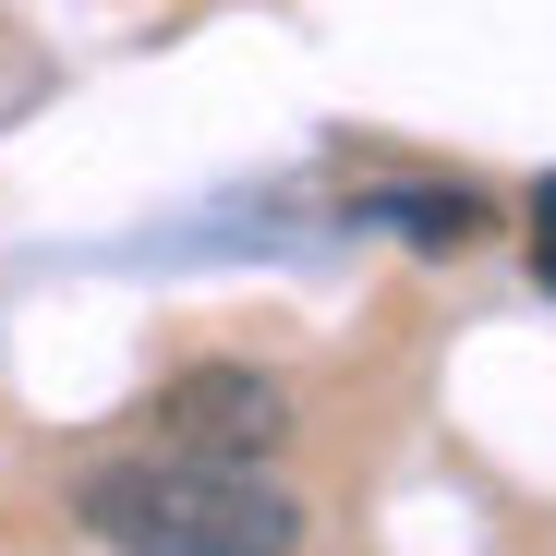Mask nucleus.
Segmentation results:
<instances>
[{"label": "nucleus", "mask_w": 556, "mask_h": 556, "mask_svg": "<svg viewBox=\"0 0 556 556\" xmlns=\"http://www.w3.org/2000/svg\"><path fill=\"white\" fill-rule=\"evenodd\" d=\"M73 520L122 544V556H303V496L242 472V459H110V472H85Z\"/></svg>", "instance_id": "nucleus-1"}, {"label": "nucleus", "mask_w": 556, "mask_h": 556, "mask_svg": "<svg viewBox=\"0 0 556 556\" xmlns=\"http://www.w3.org/2000/svg\"><path fill=\"white\" fill-rule=\"evenodd\" d=\"M291 435V388L266 376V363H194V376H169L157 388V447H181V459H254Z\"/></svg>", "instance_id": "nucleus-2"}, {"label": "nucleus", "mask_w": 556, "mask_h": 556, "mask_svg": "<svg viewBox=\"0 0 556 556\" xmlns=\"http://www.w3.org/2000/svg\"><path fill=\"white\" fill-rule=\"evenodd\" d=\"M363 218H376L388 242H412V254H459V242H484V194L472 181H388V194H363Z\"/></svg>", "instance_id": "nucleus-3"}, {"label": "nucleus", "mask_w": 556, "mask_h": 556, "mask_svg": "<svg viewBox=\"0 0 556 556\" xmlns=\"http://www.w3.org/2000/svg\"><path fill=\"white\" fill-rule=\"evenodd\" d=\"M520 230H532V278H544V291H556V169L532 181V206H520Z\"/></svg>", "instance_id": "nucleus-4"}]
</instances>
